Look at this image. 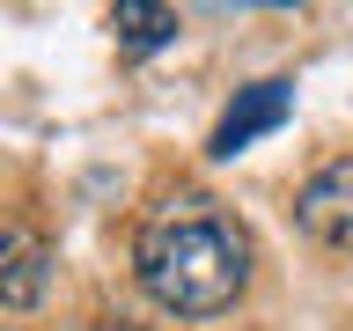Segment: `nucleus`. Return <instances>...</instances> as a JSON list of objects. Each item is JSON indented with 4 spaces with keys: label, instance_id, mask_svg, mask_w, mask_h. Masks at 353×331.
<instances>
[{
    "label": "nucleus",
    "instance_id": "1",
    "mask_svg": "<svg viewBox=\"0 0 353 331\" xmlns=\"http://www.w3.org/2000/svg\"><path fill=\"white\" fill-rule=\"evenodd\" d=\"M132 272L170 317H221L250 287V236L206 192H176L132 236Z\"/></svg>",
    "mask_w": 353,
    "mask_h": 331
},
{
    "label": "nucleus",
    "instance_id": "2",
    "mask_svg": "<svg viewBox=\"0 0 353 331\" xmlns=\"http://www.w3.org/2000/svg\"><path fill=\"white\" fill-rule=\"evenodd\" d=\"M294 221H302L309 243H331V250H353V154L324 162L294 192Z\"/></svg>",
    "mask_w": 353,
    "mask_h": 331
},
{
    "label": "nucleus",
    "instance_id": "3",
    "mask_svg": "<svg viewBox=\"0 0 353 331\" xmlns=\"http://www.w3.org/2000/svg\"><path fill=\"white\" fill-rule=\"evenodd\" d=\"M287 110H294V88L287 81H250V88H236V103L221 110V126H214V140H206V154H243L250 140H265V132H280L287 126Z\"/></svg>",
    "mask_w": 353,
    "mask_h": 331
},
{
    "label": "nucleus",
    "instance_id": "4",
    "mask_svg": "<svg viewBox=\"0 0 353 331\" xmlns=\"http://www.w3.org/2000/svg\"><path fill=\"white\" fill-rule=\"evenodd\" d=\"M52 287V250L30 228H0V309H37Z\"/></svg>",
    "mask_w": 353,
    "mask_h": 331
},
{
    "label": "nucleus",
    "instance_id": "5",
    "mask_svg": "<svg viewBox=\"0 0 353 331\" xmlns=\"http://www.w3.org/2000/svg\"><path fill=\"white\" fill-rule=\"evenodd\" d=\"M110 30H118V44L125 52H162V44H176V8H162V0H118L110 8Z\"/></svg>",
    "mask_w": 353,
    "mask_h": 331
},
{
    "label": "nucleus",
    "instance_id": "6",
    "mask_svg": "<svg viewBox=\"0 0 353 331\" xmlns=\"http://www.w3.org/2000/svg\"><path fill=\"white\" fill-rule=\"evenodd\" d=\"M88 331H140V324H125V317H96Z\"/></svg>",
    "mask_w": 353,
    "mask_h": 331
}]
</instances>
